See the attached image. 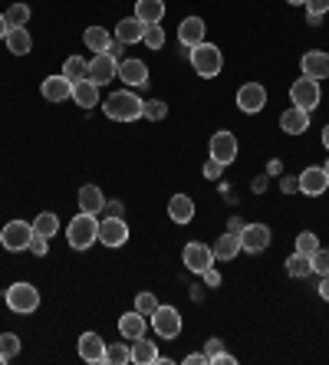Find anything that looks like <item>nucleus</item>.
Listing matches in <instances>:
<instances>
[{
  "label": "nucleus",
  "instance_id": "aec40b11",
  "mask_svg": "<svg viewBox=\"0 0 329 365\" xmlns=\"http://www.w3.org/2000/svg\"><path fill=\"white\" fill-rule=\"evenodd\" d=\"M79 356L86 362H106V342L99 332H83L79 336Z\"/></svg>",
  "mask_w": 329,
  "mask_h": 365
},
{
  "label": "nucleus",
  "instance_id": "6e6d98bb",
  "mask_svg": "<svg viewBox=\"0 0 329 365\" xmlns=\"http://www.w3.org/2000/svg\"><path fill=\"white\" fill-rule=\"evenodd\" d=\"M326 175H329V158H326Z\"/></svg>",
  "mask_w": 329,
  "mask_h": 365
},
{
  "label": "nucleus",
  "instance_id": "0eeeda50",
  "mask_svg": "<svg viewBox=\"0 0 329 365\" xmlns=\"http://www.w3.org/2000/svg\"><path fill=\"white\" fill-rule=\"evenodd\" d=\"M148 319H152V329L158 332L161 339H175L178 332H181V316H178L175 306H158Z\"/></svg>",
  "mask_w": 329,
  "mask_h": 365
},
{
  "label": "nucleus",
  "instance_id": "8fccbe9b",
  "mask_svg": "<svg viewBox=\"0 0 329 365\" xmlns=\"http://www.w3.org/2000/svg\"><path fill=\"white\" fill-rule=\"evenodd\" d=\"M320 297L329 303V277H323V280H320Z\"/></svg>",
  "mask_w": 329,
  "mask_h": 365
},
{
  "label": "nucleus",
  "instance_id": "dca6fc26",
  "mask_svg": "<svg viewBox=\"0 0 329 365\" xmlns=\"http://www.w3.org/2000/svg\"><path fill=\"white\" fill-rule=\"evenodd\" d=\"M300 69H303V76H310V79H329V53H323V50L303 53Z\"/></svg>",
  "mask_w": 329,
  "mask_h": 365
},
{
  "label": "nucleus",
  "instance_id": "9d476101",
  "mask_svg": "<svg viewBox=\"0 0 329 365\" xmlns=\"http://www.w3.org/2000/svg\"><path fill=\"white\" fill-rule=\"evenodd\" d=\"M241 247H244L247 254H260L270 247V227L267 224H244L241 230Z\"/></svg>",
  "mask_w": 329,
  "mask_h": 365
},
{
  "label": "nucleus",
  "instance_id": "f3484780",
  "mask_svg": "<svg viewBox=\"0 0 329 365\" xmlns=\"http://www.w3.org/2000/svg\"><path fill=\"white\" fill-rule=\"evenodd\" d=\"M43 99H46V102H66V99H73V79H66L63 73H59V76H46V79H43Z\"/></svg>",
  "mask_w": 329,
  "mask_h": 365
},
{
  "label": "nucleus",
  "instance_id": "c03bdc74",
  "mask_svg": "<svg viewBox=\"0 0 329 365\" xmlns=\"http://www.w3.org/2000/svg\"><path fill=\"white\" fill-rule=\"evenodd\" d=\"M30 250H34L36 257L46 254V237H40V234H34V240H30Z\"/></svg>",
  "mask_w": 329,
  "mask_h": 365
},
{
  "label": "nucleus",
  "instance_id": "603ef678",
  "mask_svg": "<svg viewBox=\"0 0 329 365\" xmlns=\"http://www.w3.org/2000/svg\"><path fill=\"white\" fill-rule=\"evenodd\" d=\"M7 30H10V24H7V17H4V14H0V40H4V36H7Z\"/></svg>",
  "mask_w": 329,
  "mask_h": 365
},
{
  "label": "nucleus",
  "instance_id": "39448f33",
  "mask_svg": "<svg viewBox=\"0 0 329 365\" xmlns=\"http://www.w3.org/2000/svg\"><path fill=\"white\" fill-rule=\"evenodd\" d=\"M30 240H34V224H26V221H10L0 230V244L7 247L10 254L30 250Z\"/></svg>",
  "mask_w": 329,
  "mask_h": 365
},
{
  "label": "nucleus",
  "instance_id": "79ce46f5",
  "mask_svg": "<svg viewBox=\"0 0 329 365\" xmlns=\"http://www.w3.org/2000/svg\"><path fill=\"white\" fill-rule=\"evenodd\" d=\"M224 168H228V165H221L218 158H211V162L204 165V178H208V181H218L221 175H224Z\"/></svg>",
  "mask_w": 329,
  "mask_h": 365
},
{
  "label": "nucleus",
  "instance_id": "4c0bfd02",
  "mask_svg": "<svg viewBox=\"0 0 329 365\" xmlns=\"http://www.w3.org/2000/svg\"><path fill=\"white\" fill-rule=\"evenodd\" d=\"M4 17H7L10 26H26V24H30V7H26V4H14Z\"/></svg>",
  "mask_w": 329,
  "mask_h": 365
},
{
  "label": "nucleus",
  "instance_id": "5701e85b",
  "mask_svg": "<svg viewBox=\"0 0 329 365\" xmlns=\"http://www.w3.org/2000/svg\"><path fill=\"white\" fill-rule=\"evenodd\" d=\"M73 102L83 106V109L99 106V86H96L93 79H79V83H73Z\"/></svg>",
  "mask_w": 329,
  "mask_h": 365
},
{
  "label": "nucleus",
  "instance_id": "393cba45",
  "mask_svg": "<svg viewBox=\"0 0 329 365\" xmlns=\"http://www.w3.org/2000/svg\"><path fill=\"white\" fill-rule=\"evenodd\" d=\"M132 362H136V365H155V362H161L158 346H155V342H148L145 336L132 339Z\"/></svg>",
  "mask_w": 329,
  "mask_h": 365
},
{
  "label": "nucleus",
  "instance_id": "58836bf2",
  "mask_svg": "<svg viewBox=\"0 0 329 365\" xmlns=\"http://www.w3.org/2000/svg\"><path fill=\"white\" fill-rule=\"evenodd\" d=\"M142 115H145V119H152V122H161L165 115H168V106H165L161 99H148V102H145V112H142Z\"/></svg>",
  "mask_w": 329,
  "mask_h": 365
},
{
  "label": "nucleus",
  "instance_id": "f8f14e48",
  "mask_svg": "<svg viewBox=\"0 0 329 365\" xmlns=\"http://www.w3.org/2000/svg\"><path fill=\"white\" fill-rule=\"evenodd\" d=\"M128 240V224L122 221V217H106V221H99V244L106 247H122Z\"/></svg>",
  "mask_w": 329,
  "mask_h": 365
},
{
  "label": "nucleus",
  "instance_id": "412c9836",
  "mask_svg": "<svg viewBox=\"0 0 329 365\" xmlns=\"http://www.w3.org/2000/svg\"><path fill=\"white\" fill-rule=\"evenodd\" d=\"M214 250V260H234L244 247H241V234L237 230H228V234H221L218 237V244L211 247Z\"/></svg>",
  "mask_w": 329,
  "mask_h": 365
},
{
  "label": "nucleus",
  "instance_id": "4be33fe9",
  "mask_svg": "<svg viewBox=\"0 0 329 365\" xmlns=\"http://www.w3.org/2000/svg\"><path fill=\"white\" fill-rule=\"evenodd\" d=\"M4 40H7V50L14 56H26V53L34 50V36L26 34V26H10Z\"/></svg>",
  "mask_w": 329,
  "mask_h": 365
},
{
  "label": "nucleus",
  "instance_id": "2eb2a0df",
  "mask_svg": "<svg viewBox=\"0 0 329 365\" xmlns=\"http://www.w3.org/2000/svg\"><path fill=\"white\" fill-rule=\"evenodd\" d=\"M118 79L128 86V89H142V86H148V66H145L142 60H122L118 63Z\"/></svg>",
  "mask_w": 329,
  "mask_h": 365
},
{
  "label": "nucleus",
  "instance_id": "a211bd4d",
  "mask_svg": "<svg viewBox=\"0 0 329 365\" xmlns=\"http://www.w3.org/2000/svg\"><path fill=\"white\" fill-rule=\"evenodd\" d=\"M211 158H218L221 165H231L237 158V138L231 132H214L211 135Z\"/></svg>",
  "mask_w": 329,
  "mask_h": 365
},
{
  "label": "nucleus",
  "instance_id": "6e6552de",
  "mask_svg": "<svg viewBox=\"0 0 329 365\" xmlns=\"http://www.w3.org/2000/svg\"><path fill=\"white\" fill-rule=\"evenodd\" d=\"M89 79L96 86H109L112 79H118V60L112 53H96L89 60Z\"/></svg>",
  "mask_w": 329,
  "mask_h": 365
},
{
  "label": "nucleus",
  "instance_id": "3c124183",
  "mask_svg": "<svg viewBox=\"0 0 329 365\" xmlns=\"http://www.w3.org/2000/svg\"><path fill=\"white\" fill-rule=\"evenodd\" d=\"M306 24H310V26H320L323 24V14H306Z\"/></svg>",
  "mask_w": 329,
  "mask_h": 365
},
{
  "label": "nucleus",
  "instance_id": "423d86ee",
  "mask_svg": "<svg viewBox=\"0 0 329 365\" xmlns=\"http://www.w3.org/2000/svg\"><path fill=\"white\" fill-rule=\"evenodd\" d=\"M320 99H323L320 79H310V76H303V79H296V83L290 86V102H293V106H300V109L313 112V109H316V106H320Z\"/></svg>",
  "mask_w": 329,
  "mask_h": 365
},
{
  "label": "nucleus",
  "instance_id": "c85d7f7f",
  "mask_svg": "<svg viewBox=\"0 0 329 365\" xmlns=\"http://www.w3.org/2000/svg\"><path fill=\"white\" fill-rule=\"evenodd\" d=\"M136 17L142 24H161L165 20V0H136Z\"/></svg>",
  "mask_w": 329,
  "mask_h": 365
},
{
  "label": "nucleus",
  "instance_id": "a878e982",
  "mask_svg": "<svg viewBox=\"0 0 329 365\" xmlns=\"http://www.w3.org/2000/svg\"><path fill=\"white\" fill-rule=\"evenodd\" d=\"M76 201H79V211H86V214H99L102 207H106V197H102V191L96 185H83V187H79Z\"/></svg>",
  "mask_w": 329,
  "mask_h": 365
},
{
  "label": "nucleus",
  "instance_id": "6ab92c4d",
  "mask_svg": "<svg viewBox=\"0 0 329 365\" xmlns=\"http://www.w3.org/2000/svg\"><path fill=\"white\" fill-rule=\"evenodd\" d=\"M280 128H283L287 135H303L306 128H310V112L300 109V106H290V109L280 115Z\"/></svg>",
  "mask_w": 329,
  "mask_h": 365
},
{
  "label": "nucleus",
  "instance_id": "864d4df0",
  "mask_svg": "<svg viewBox=\"0 0 329 365\" xmlns=\"http://www.w3.org/2000/svg\"><path fill=\"white\" fill-rule=\"evenodd\" d=\"M323 145H326V152H329V125L323 128Z\"/></svg>",
  "mask_w": 329,
  "mask_h": 365
},
{
  "label": "nucleus",
  "instance_id": "09e8293b",
  "mask_svg": "<svg viewBox=\"0 0 329 365\" xmlns=\"http://www.w3.org/2000/svg\"><path fill=\"white\" fill-rule=\"evenodd\" d=\"M204 352H208V362H211V359L221 352V339H208V346H204Z\"/></svg>",
  "mask_w": 329,
  "mask_h": 365
},
{
  "label": "nucleus",
  "instance_id": "4468645a",
  "mask_svg": "<svg viewBox=\"0 0 329 365\" xmlns=\"http://www.w3.org/2000/svg\"><path fill=\"white\" fill-rule=\"evenodd\" d=\"M204 34H208V26H204L201 17H185L178 26V40H181L185 50H194L198 43H204Z\"/></svg>",
  "mask_w": 329,
  "mask_h": 365
},
{
  "label": "nucleus",
  "instance_id": "2f4dec72",
  "mask_svg": "<svg viewBox=\"0 0 329 365\" xmlns=\"http://www.w3.org/2000/svg\"><path fill=\"white\" fill-rule=\"evenodd\" d=\"M63 76L73 79V83H79V79H89V63H86L83 56H69V60L63 63Z\"/></svg>",
  "mask_w": 329,
  "mask_h": 365
},
{
  "label": "nucleus",
  "instance_id": "473e14b6",
  "mask_svg": "<svg viewBox=\"0 0 329 365\" xmlns=\"http://www.w3.org/2000/svg\"><path fill=\"white\" fill-rule=\"evenodd\" d=\"M287 273L290 277H296V280H303V277H310L313 273V260L310 257H303V254H293L287 260Z\"/></svg>",
  "mask_w": 329,
  "mask_h": 365
},
{
  "label": "nucleus",
  "instance_id": "e433bc0d",
  "mask_svg": "<svg viewBox=\"0 0 329 365\" xmlns=\"http://www.w3.org/2000/svg\"><path fill=\"white\" fill-rule=\"evenodd\" d=\"M142 43L148 46V50H161L165 46V30H161L158 24H145V36Z\"/></svg>",
  "mask_w": 329,
  "mask_h": 365
},
{
  "label": "nucleus",
  "instance_id": "49530a36",
  "mask_svg": "<svg viewBox=\"0 0 329 365\" xmlns=\"http://www.w3.org/2000/svg\"><path fill=\"white\" fill-rule=\"evenodd\" d=\"M211 365H237V359H234V356H228V352H224V349H221L218 356L211 359Z\"/></svg>",
  "mask_w": 329,
  "mask_h": 365
},
{
  "label": "nucleus",
  "instance_id": "7c9ffc66",
  "mask_svg": "<svg viewBox=\"0 0 329 365\" xmlns=\"http://www.w3.org/2000/svg\"><path fill=\"white\" fill-rule=\"evenodd\" d=\"M34 234H40V237H56L59 234V217L53 211H43V214H36L34 217Z\"/></svg>",
  "mask_w": 329,
  "mask_h": 365
},
{
  "label": "nucleus",
  "instance_id": "ea45409f",
  "mask_svg": "<svg viewBox=\"0 0 329 365\" xmlns=\"http://www.w3.org/2000/svg\"><path fill=\"white\" fill-rule=\"evenodd\" d=\"M310 260H313V273H320V277H329V247H320V250H316Z\"/></svg>",
  "mask_w": 329,
  "mask_h": 365
},
{
  "label": "nucleus",
  "instance_id": "c756f323",
  "mask_svg": "<svg viewBox=\"0 0 329 365\" xmlns=\"http://www.w3.org/2000/svg\"><path fill=\"white\" fill-rule=\"evenodd\" d=\"M83 43H86V50H93V53H109L112 36H109L106 26H86Z\"/></svg>",
  "mask_w": 329,
  "mask_h": 365
},
{
  "label": "nucleus",
  "instance_id": "5fc2aeb1",
  "mask_svg": "<svg viewBox=\"0 0 329 365\" xmlns=\"http://www.w3.org/2000/svg\"><path fill=\"white\" fill-rule=\"evenodd\" d=\"M287 4H293V7H296V4H306V0H287Z\"/></svg>",
  "mask_w": 329,
  "mask_h": 365
},
{
  "label": "nucleus",
  "instance_id": "ddd939ff",
  "mask_svg": "<svg viewBox=\"0 0 329 365\" xmlns=\"http://www.w3.org/2000/svg\"><path fill=\"white\" fill-rule=\"evenodd\" d=\"M181 260H185V267L191 273H204L208 267H214V250L204 244H188L185 254H181Z\"/></svg>",
  "mask_w": 329,
  "mask_h": 365
},
{
  "label": "nucleus",
  "instance_id": "cd10ccee",
  "mask_svg": "<svg viewBox=\"0 0 329 365\" xmlns=\"http://www.w3.org/2000/svg\"><path fill=\"white\" fill-rule=\"evenodd\" d=\"M168 214H171V221L175 224H191L194 217V201L191 195H175L168 201Z\"/></svg>",
  "mask_w": 329,
  "mask_h": 365
},
{
  "label": "nucleus",
  "instance_id": "de8ad7c7",
  "mask_svg": "<svg viewBox=\"0 0 329 365\" xmlns=\"http://www.w3.org/2000/svg\"><path fill=\"white\" fill-rule=\"evenodd\" d=\"M185 362H188V365H211V362H208V352H191Z\"/></svg>",
  "mask_w": 329,
  "mask_h": 365
},
{
  "label": "nucleus",
  "instance_id": "72a5a7b5",
  "mask_svg": "<svg viewBox=\"0 0 329 365\" xmlns=\"http://www.w3.org/2000/svg\"><path fill=\"white\" fill-rule=\"evenodd\" d=\"M106 362H112V365L132 362V349H128L126 342H112V346H106Z\"/></svg>",
  "mask_w": 329,
  "mask_h": 365
},
{
  "label": "nucleus",
  "instance_id": "7ed1b4c3",
  "mask_svg": "<svg viewBox=\"0 0 329 365\" xmlns=\"http://www.w3.org/2000/svg\"><path fill=\"white\" fill-rule=\"evenodd\" d=\"M191 53V66H194V73L201 79H214L224 69V53L214 46V43H198L194 50H188Z\"/></svg>",
  "mask_w": 329,
  "mask_h": 365
},
{
  "label": "nucleus",
  "instance_id": "f257e3e1",
  "mask_svg": "<svg viewBox=\"0 0 329 365\" xmlns=\"http://www.w3.org/2000/svg\"><path fill=\"white\" fill-rule=\"evenodd\" d=\"M106 115H109L112 122H136L142 119V112H145V102L138 99L132 89H118V93H112L109 99H106Z\"/></svg>",
  "mask_w": 329,
  "mask_h": 365
},
{
  "label": "nucleus",
  "instance_id": "1a4fd4ad",
  "mask_svg": "<svg viewBox=\"0 0 329 365\" xmlns=\"http://www.w3.org/2000/svg\"><path fill=\"white\" fill-rule=\"evenodd\" d=\"M267 106V89L260 83H244L237 89V109L247 112V115H257V112Z\"/></svg>",
  "mask_w": 329,
  "mask_h": 365
},
{
  "label": "nucleus",
  "instance_id": "f03ea898",
  "mask_svg": "<svg viewBox=\"0 0 329 365\" xmlns=\"http://www.w3.org/2000/svg\"><path fill=\"white\" fill-rule=\"evenodd\" d=\"M66 240L73 250H89V247L99 240V221H96V214L79 211L66 227Z\"/></svg>",
  "mask_w": 329,
  "mask_h": 365
},
{
  "label": "nucleus",
  "instance_id": "c9c22d12",
  "mask_svg": "<svg viewBox=\"0 0 329 365\" xmlns=\"http://www.w3.org/2000/svg\"><path fill=\"white\" fill-rule=\"evenodd\" d=\"M320 250V237L313 234V230H303L300 237H296V254H303V257H313Z\"/></svg>",
  "mask_w": 329,
  "mask_h": 365
},
{
  "label": "nucleus",
  "instance_id": "37998d69",
  "mask_svg": "<svg viewBox=\"0 0 329 365\" xmlns=\"http://www.w3.org/2000/svg\"><path fill=\"white\" fill-rule=\"evenodd\" d=\"M310 14H329V0H306L303 4Z\"/></svg>",
  "mask_w": 329,
  "mask_h": 365
},
{
  "label": "nucleus",
  "instance_id": "bb28decb",
  "mask_svg": "<svg viewBox=\"0 0 329 365\" xmlns=\"http://www.w3.org/2000/svg\"><path fill=\"white\" fill-rule=\"evenodd\" d=\"M118 332H122V339H138V336H145V316L138 313V309H132V313L118 316Z\"/></svg>",
  "mask_w": 329,
  "mask_h": 365
},
{
  "label": "nucleus",
  "instance_id": "b1692460",
  "mask_svg": "<svg viewBox=\"0 0 329 365\" xmlns=\"http://www.w3.org/2000/svg\"><path fill=\"white\" fill-rule=\"evenodd\" d=\"M145 36V24L138 17H126L116 24V40L118 43H142Z\"/></svg>",
  "mask_w": 329,
  "mask_h": 365
},
{
  "label": "nucleus",
  "instance_id": "a19ab883",
  "mask_svg": "<svg viewBox=\"0 0 329 365\" xmlns=\"http://www.w3.org/2000/svg\"><path fill=\"white\" fill-rule=\"evenodd\" d=\"M158 306H161V303L155 299V293H138V297H136V309H138L142 316H152Z\"/></svg>",
  "mask_w": 329,
  "mask_h": 365
},
{
  "label": "nucleus",
  "instance_id": "a18cd8bd",
  "mask_svg": "<svg viewBox=\"0 0 329 365\" xmlns=\"http://www.w3.org/2000/svg\"><path fill=\"white\" fill-rule=\"evenodd\" d=\"M201 277H204V283H208V287H221V273L214 270V267H208Z\"/></svg>",
  "mask_w": 329,
  "mask_h": 365
},
{
  "label": "nucleus",
  "instance_id": "f704fd0d",
  "mask_svg": "<svg viewBox=\"0 0 329 365\" xmlns=\"http://www.w3.org/2000/svg\"><path fill=\"white\" fill-rule=\"evenodd\" d=\"M17 352H20V336H14V332H4V336H0V362L17 359Z\"/></svg>",
  "mask_w": 329,
  "mask_h": 365
},
{
  "label": "nucleus",
  "instance_id": "20e7f679",
  "mask_svg": "<svg viewBox=\"0 0 329 365\" xmlns=\"http://www.w3.org/2000/svg\"><path fill=\"white\" fill-rule=\"evenodd\" d=\"M4 303H7V309L26 316L40 306V289H36L34 283H14V287L4 289Z\"/></svg>",
  "mask_w": 329,
  "mask_h": 365
},
{
  "label": "nucleus",
  "instance_id": "9b49d317",
  "mask_svg": "<svg viewBox=\"0 0 329 365\" xmlns=\"http://www.w3.org/2000/svg\"><path fill=\"white\" fill-rule=\"evenodd\" d=\"M296 187H300L303 195H310V197H320L323 191L329 187V175H326V168H320V165H310V168H303V175H300Z\"/></svg>",
  "mask_w": 329,
  "mask_h": 365
}]
</instances>
